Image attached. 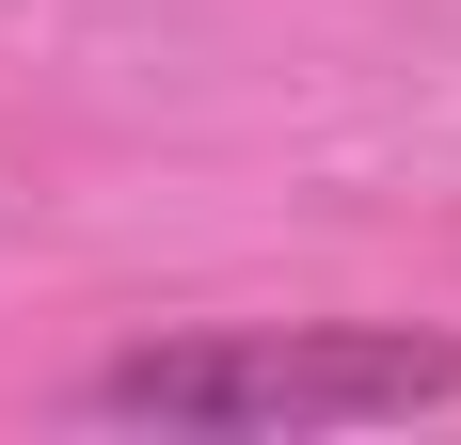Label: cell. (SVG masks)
I'll use <instances>...</instances> for the list:
<instances>
[{
	"instance_id": "1",
	"label": "cell",
	"mask_w": 461,
	"mask_h": 445,
	"mask_svg": "<svg viewBox=\"0 0 461 445\" xmlns=\"http://www.w3.org/2000/svg\"><path fill=\"white\" fill-rule=\"evenodd\" d=\"M461 398V334L414 318H223V334H143L80 366L95 430H191V445H271V430H398Z\"/></svg>"
}]
</instances>
